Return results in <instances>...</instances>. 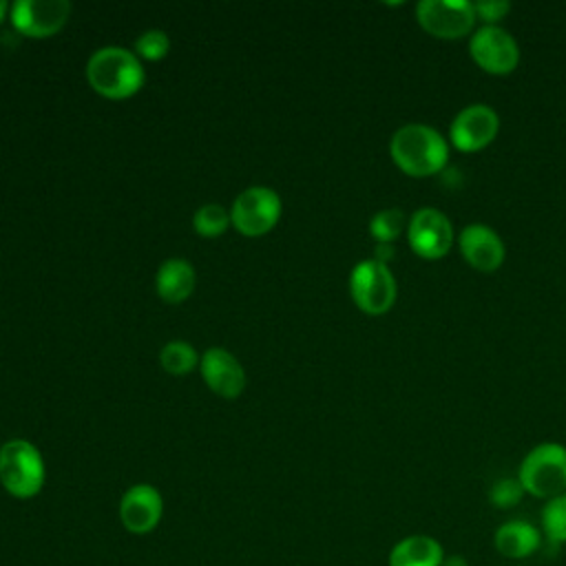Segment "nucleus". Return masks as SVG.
I'll list each match as a JSON object with an SVG mask.
<instances>
[{"label":"nucleus","instance_id":"423d86ee","mask_svg":"<svg viewBox=\"0 0 566 566\" xmlns=\"http://www.w3.org/2000/svg\"><path fill=\"white\" fill-rule=\"evenodd\" d=\"M416 20L424 33L438 40H460L473 33L478 22L473 2L467 0H420L416 4Z\"/></svg>","mask_w":566,"mask_h":566},{"label":"nucleus","instance_id":"dca6fc26","mask_svg":"<svg viewBox=\"0 0 566 566\" xmlns=\"http://www.w3.org/2000/svg\"><path fill=\"white\" fill-rule=\"evenodd\" d=\"M447 553L442 544L424 533L398 539L387 557L389 566H442Z\"/></svg>","mask_w":566,"mask_h":566},{"label":"nucleus","instance_id":"7ed1b4c3","mask_svg":"<svg viewBox=\"0 0 566 566\" xmlns=\"http://www.w3.org/2000/svg\"><path fill=\"white\" fill-rule=\"evenodd\" d=\"M517 480L526 495L551 500L566 493V447L559 442H539L520 462Z\"/></svg>","mask_w":566,"mask_h":566},{"label":"nucleus","instance_id":"9b49d317","mask_svg":"<svg viewBox=\"0 0 566 566\" xmlns=\"http://www.w3.org/2000/svg\"><path fill=\"white\" fill-rule=\"evenodd\" d=\"M71 4L66 0H18L11 4V24L29 38H51L69 20Z\"/></svg>","mask_w":566,"mask_h":566},{"label":"nucleus","instance_id":"a211bd4d","mask_svg":"<svg viewBox=\"0 0 566 566\" xmlns=\"http://www.w3.org/2000/svg\"><path fill=\"white\" fill-rule=\"evenodd\" d=\"M407 223L409 219L400 208H385L371 217L369 234L378 245H391L402 234V230H407Z\"/></svg>","mask_w":566,"mask_h":566},{"label":"nucleus","instance_id":"9d476101","mask_svg":"<svg viewBox=\"0 0 566 566\" xmlns=\"http://www.w3.org/2000/svg\"><path fill=\"white\" fill-rule=\"evenodd\" d=\"M500 130V115L489 104L464 106L449 126V142L460 153H478L486 148Z\"/></svg>","mask_w":566,"mask_h":566},{"label":"nucleus","instance_id":"a878e982","mask_svg":"<svg viewBox=\"0 0 566 566\" xmlns=\"http://www.w3.org/2000/svg\"><path fill=\"white\" fill-rule=\"evenodd\" d=\"M442 566H469V562L464 555H447Z\"/></svg>","mask_w":566,"mask_h":566},{"label":"nucleus","instance_id":"39448f33","mask_svg":"<svg viewBox=\"0 0 566 566\" xmlns=\"http://www.w3.org/2000/svg\"><path fill=\"white\" fill-rule=\"evenodd\" d=\"M349 292L360 312L380 316L396 303L398 287L389 265L376 259H365L356 263L349 274Z\"/></svg>","mask_w":566,"mask_h":566},{"label":"nucleus","instance_id":"f257e3e1","mask_svg":"<svg viewBox=\"0 0 566 566\" xmlns=\"http://www.w3.org/2000/svg\"><path fill=\"white\" fill-rule=\"evenodd\" d=\"M389 155L405 175L431 177L447 166L449 142L433 126L411 122L391 135Z\"/></svg>","mask_w":566,"mask_h":566},{"label":"nucleus","instance_id":"1a4fd4ad","mask_svg":"<svg viewBox=\"0 0 566 566\" xmlns=\"http://www.w3.org/2000/svg\"><path fill=\"white\" fill-rule=\"evenodd\" d=\"M281 217V199L272 188L252 186L243 190L230 210L232 226L245 237H261L270 232Z\"/></svg>","mask_w":566,"mask_h":566},{"label":"nucleus","instance_id":"aec40b11","mask_svg":"<svg viewBox=\"0 0 566 566\" xmlns=\"http://www.w3.org/2000/svg\"><path fill=\"white\" fill-rule=\"evenodd\" d=\"M542 535L553 544H566V493L546 500L542 509Z\"/></svg>","mask_w":566,"mask_h":566},{"label":"nucleus","instance_id":"6ab92c4d","mask_svg":"<svg viewBox=\"0 0 566 566\" xmlns=\"http://www.w3.org/2000/svg\"><path fill=\"white\" fill-rule=\"evenodd\" d=\"M159 360H161V367L168 374L184 376V374H188V371H192L197 367L199 356H197L192 345H188L184 340H170L168 345L161 347Z\"/></svg>","mask_w":566,"mask_h":566},{"label":"nucleus","instance_id":"4be33fe9","mask_svg":"<svg viewBox=\"0 0 566 566\" xmlns=\"http://www.w3.org/2000/svg\"><path fill=\"white\" fill-rule=\"evenodd\" d=\"M524 495H526V491H524L522 482L517 480V475L515 478H511V475L500 478L489 489V502L495 509H513L522 502Z\"/></svg>","mask_w":566,"mask_h":566},{"label":"nucleus","instance_id":"bb28decb","mask_svg":"<svg viewBox=\"0 0 566 566\" xmlns=\"http://www.w3.org/2000/svg\"><path fill=\"white\" fill-rule=\"evenodd\" d=\"M7 9H9V2H7V0H0V22H2L4 15H7Z\"/></svg>","mask_w":566,"mask_h":566},{"label":"nucleus","instance_id":"20e7f679","mask_svg":"<svg viewBox=\"0 0 566 566\" xmlns=\"http://www.w3.org/2000/svg\"><path fill=\"white\" fill-rule=\"evenodd\" d=\"M0 482L13 497L29 500L38 495L44 486V460L40 451L22 438L2 444Z\"/></svg>","mask_w":566,"mask_h":566},{"label":"nucleus","instance_id":"b1692460","mask_svg":"<svg viewBox=\"0 0 566 566\" xmlns=\"http://www.w3.org/2000/svg\"><path fill=\"white\" fill-rule=\"evenodd\" d=\"M473 11H475V18L484 22V27H497V22L506 18V13L511 11V2L480 0V2H473Z\"/></svg>","mask_w":566,"mask_h":566},{"label":"nucleus","instance_id":"0eeeda50","mask_svg":"<svg viewBox=\"0 0 566 566\" xmlns=\"http://www.w3.org/2000/svg\"><path fill=\"white\" fill-rule=\"evenodd\" d=\"M453 226L449 217L431 206L418 208L407 223V243L413 254L424 261H436L449 254L453 245Z\"/></svg>","mask_w":566,"mask_h":566},{"label":"nucleus","instance_id":"5701e85b","mask_svg":"<svg viewBox=\"0 0 566 566\" xmlns=\"http://www.w3.org/2000/svg\"><path fill=\"white\" fill-rule=\"evenodd\" d=\"M170 49V40L164 31L159 29H150V31H144L137 42H135V51L139 57L144 60H150V62H157L161 57H166Z\"/></svg>","mask_w":566,"mask_h":566},{"label":"nucleus","instance_id":"f03ea898","mask_svg":"<svg viewBox=\"0 0 566 566\" xmlns=\"http://www.w3.org/2000/svg\"><path fill=\"white\" fill-rule=\"evenodd\" d=\"M88 84L108 99H126L135 95L146 75L135 53L122 46H104L95 51L86 64Z\"/></svg>","mask_w":566,"mask_h":566},{"label":"nucleus","instance_id":"ddd939ff","mask_svg":"<svg viewBox=\"0 0 566 566\" xmlns=\"http://www.w3.org/2000/svg\"><path fill=\"white\" fill-rule=\"evenodd\" d=\"M161 513V493L150 484H135L119 500V520L133 535L150 533L159 524Z\"/></svg>","mask_w":566,"mask_h":566},{"label":"nucleus","instance_id":"393cba45","mask_svg":"<svg viewBox=\"0 0 566 566\" xmlns=\"http://www.w3.org/2000/svg\"><path fill=\"white\" fill-rule=\"evenodd\" d=\"M391 256H394V248H391V245H378V248H376V254H374L376 261H380V263L387 265Z\"/></svg>","mask_w":566,"mask_h":566},{"label":"nucleus","instance_id":"f8f14e48","mask_svg":"<svg viewBox=\"0 0 566 566\" xmlns=\"http://www.w3.org/2000/svg\"><path fill=\"white\" fill-rule=\"evenodd\" d=\"M460 254L478 272H495L504 263V241L486 223H469L458 237Z\"/></svg>","mask_w":566,"mask_h":566},{"label":"nucleus","instance_id":"4468645a","mask_svg":"<svg viewBox=\"0 0 566 566\" xmlns=\"http://www.w3.org/2000/svg\"><path fill=\"white\" fill-rule=\"evenodd\" d=\"M206 385L221 398H237L245 387V374L239 360L223 347H210L201 358Z\"/></svg>","mask_w":566,"mask_h":566},{"label":"nucleus","instance_id":"f3484780","mask_svg":"<svg viewBox=\"0 0 566 566\" xmlns=\"http://www.w3.org/2000/svg\"><path fill=\"white\" fill-rule=\"evenodd\" d=\"M155 285L164 301L181 303L195 290V270L186 259H166L157 270Z\"/></svg>","mask_w":566,"mask_h":566},{"label":"nucleus","instance_id":"6e6552de","mask_svg":"<svg viewBox=\"0 0 566 566\" xmlns=\"http://www.w3.org/2000/svg\"><path fill=\"white\" fill-rule=\"evenodd\" d=\"M469 55L489 75H509L520 64V46L500 24L475 29L469 40Z\"/></svg>","mask_w":566,"mask_h":566},{"label":"nucleus","instance_id":"2eb2a0df","mask_svg":"<svg viewBox=\"0 0 566 566\" xmlns=\"http://www.w3.org/2000/svg\"><path fill=\"white\" fill-rule=\"evenodd\" d=\"M542 542V531L526 520H509L493 533V546L506 559H524L539 551Z\"/></svg>","mask_w":566,"mask_h":566},{"label":"nucleus","instance_id":"412c9836","mask_svg":"<svg viewBox=\"0 0 566 566\" xmlns=\"http://www.w3.org/2000/svg\"><path fill=\"white\" fill-rule=\"evenodd\" d=\"M230 223H232L230 212L219 203H206L192 217V226H195L197 234L208 237V239L221 237Z\"/></svg>","mask_w":566,"mask_h":566}]
</instances>
